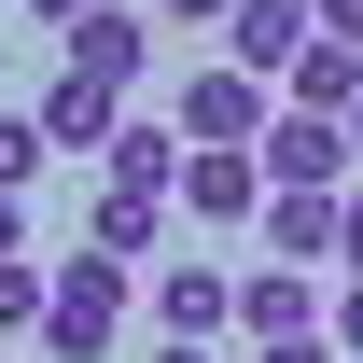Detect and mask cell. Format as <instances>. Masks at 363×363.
<instances>
[{"instance_id":"cell-1","label":"cell","mask_w":363,"mask_h":363,"mask_svg":"<svg viewBox=\"0 0 363 363\" xmlns=\"http://www.w3.org/2000/svg\"><path fill=\"white\" fill-rule=\"evenodd\" d=\"M112 335H126V266L98 252L43 266V363H112Z\"/></svg>"},{"instance_id":"cell-2","label":"cell","mask_w":363,"mask_h":363,"mask_svg":"<svg viewBox=\"0 0 363 363\" xmlns=\"http://www.w3.org/2000/svg\"><path fill=\"white\" fill-rule=\"evenodd\" d=\"M266 126H279V98L252 84V70H224V56H210V70H182V112H168L182 154H252Z\"/></svg>"},{"instance_id":"cell-3","label":"cell","mask_w":363,"mask_h":363,"mask_svg":"<svg viewBox=\"0 0 363 363\" xmlns=\"http://www.w3.org/2000/svg\"><path fill=\"white\" fill-rule=\"evenodd\" d=\"M252 168H266V196H335V182H350V126H321V112H279V126L252 140Z\"/></svg>"},{"instance_id":"cell-4","label":"cell","mask_w":363,"mask_h":363,"mask_svg":"<svg viewBox=\"0 0 363 363\" xmlns=\"http://www.w3.org/2000/svg\"><path fill=\"white\" fill-rule=\"evenodd\" d=\"M56 70H84V84L126 98L140 70H154V14H140V0H84V28H70V56H56Z\"/></svg>"},{"instance_id":"cell-5","label":"cell","mask_w":363,"mask_h":363,"mask_svg":"<svg viewBox=\"0 0 363 363\" xmlns=\"http://www.w3.org/2000/svg\"><path fill=\"white\" fill-rule=\"evenodd\" d=\"M28 126H43V154H70V168H98V154H112V126H126V98H112V84H84V70H56Z\"/></svg>"},{"instance_id":"cell-6","label":"cell","mask_w":363,"mask_h":363,"mask_svg":"<svg viewBox=\"0 0 363 363\" xmlns=\"http://www.w3.org/2000/svg\"><path fill=\"white\" fill-rule=\"evenodd\" d=\"M294 56H308V0H238V14H224V70H252L266 98H279Z\"/></svg>"},{"instance_id":"cell-7","label":"cell","mask_w":363,"mask_h":363,"mask_svg":"<svg viewBox=\"0 0 363 363\" xmlns=\"http://www.w3.org/2000/svg\"><path fill=\"white\" fill-rule=\"evenodd\" d=\"M168 210L182 224H252V210H266V168H252V154H182Z\"/></svg>"},{"instance_id":"cell-8","label":"cell","mask_w":363,"mask_h":363,"mask_svg":"<svg viewBox=\"0 0 363 363\" xmlns=\"http://www.w3.org/2000/svg\"><path fill=\"white\" fill-rule=\"evenodd\" d=\"M252 238H266V266L321 279V266H335V196H266V210H252Z\"/></svg>"},{"instance_id":"cell-9","label":"cell","mask_w":363,"mask_h":363,"mask_svg":"<svg viewBox=\"0 0 363 363\" xmlns=\"http://www.w3.org/2000/svg\"><path fill=\"white\" fill-rule=\"evenodd\" d=\"M154 321H168L182 350H210V335L238 321V279L224 266H154Z\"/></svg>"},{"instance_id":"cell-10","label":"cell","mask_w":363,"mask_h":363,"mask_svg":"<svg viewBox=\"0 0 363 363\" xmlns=\"http://www.w3.org/2000/svg\"><path fill=\"white\" fill-rule=\"evenodd\" d=\"M238 335H252V350H279V335H321V279L252 266V279H238Z\"/></svg>"},{"instance_id":"cell-11","label":"cell","mask_w":363,"mask_h":363,"mask_svg":"<svg viewBox=\"0 0 363 363\" xmlns=\"http://www.w3.org/2000/svg\"><path fill=\"white\" fill-rule=\"evenodd\" d=\"M350 98H363V56H335V43H308L294 70H279V112H321V126H350Z\"/></svg>"},{"instance_id":"cell-12","label":"cell","mask_w":363,"mask_h":363,"mask_svg":"<svg viewBox=\"0 0 363 363\" xmlns=\"http://www.w3.org/2000/svg\"><path fill=\"white\" fill-rule=\"evenodd\" d=\"M98 182H112V196H168V182H182V140L126 112V126H112V154H98Z\"/></svg>"},{"instance_id":"cell-13","label":"cell","mask_w":363,"mask_h":363,"mask_svg":"<svg viewBox=\"0 0 363 363\" xmlns=\"http://www.w3.org/2000/svg\"><path fill=\"white\" fill-rule=\"evenodd\" d=\"M154 238H168V196H112V182H98V224H84V252H98V266H140Z\"/></svg>"},{"instance_id":"cell-14","label":"cell","mask_w":363,"mask_h":363,"mask_svg":"<svg viewBox=\"0 0 363 363\" xmlns=\"http://www.w3.org/2000/svg\"><path fill=\"white\" fill-rule=\"evenodd\" d=\"M43 168H56V154H43V126H28V112H0V196H28Z\"/></svg>"},{"instance_id":"cell-15","label":"cell","mask_w":363,"mask_h":363,"mask_svg":"<svg viewBox=\"0 0 363 363\" xmlns=\"http://www.w3.org/2000/svg\"><path fill=\"white\" fill-rule=\"evenodd\" d=\"M0 335H43V266H0Z\"/></svg>"},{"instance_id":"cell-16","label":"cell","mask_w":363,"mask_h":363,"mask_svg":"<svg viewBox=\"0 0 363 363\" xmlns=\"http://www.w3.org/2000/svg\"><path fill=\"white\" fill-rule=\"evenodd\" d=\"M308 43H335V56H363V0H308Z\"/></svg>"},{"instance_id":"cell-17","label":"cell","mask_w":363,"mask_h":363,"mask_svg":"<svg viewBox=\"0 0 363 363\" xmlns=\"http://www.w3.org/2000/svg\"><path fill=\"white\" fill-rule=\"evenodd\" d=\"M321 335H335V363L363 350V279H350V294H335V308H321Z\"/></svg>"},{"instance_id":"cell-18","label":"cell","mask_w":363,"mask_h":363,"mask_svg":"<svg viewBox=\"0 0 363 363\" xmlns=\"http://www.w3.org/2000/svg\"><path fill=\"white\" fill-rule=\"evenodd\" d=\"M154 14H168V28H210V43H224V14H238V0H154Z\"/></svg>"},{"instance_id":"cell-19","label":"cell","mask_w":363,"mask_h":363,"mask_svg":"<svg viewBox=\"0 0 363 363\" xmlns=\"http://www.w3.org/2000/svg\"><path fill=\"white\" fill-rule=\"evenodd\" d=\"M335 266L363 279V196H335Z\"/></svg>"},{"instance_id":"cell-20","label":"cell","mask_w":363,"mask_h":363,"mask_svg":"<svg viewBox=\"0 0 363 363\" xmlns=\"http://www.w3.org/2000/svg\"><path fill=\"white\" fill-rule=\"evenodd\" d=\"M252 363H335V335H279V350H252Z\"/></svg>"},{"instance_id":"cell-21","label":"cell","mask_w":363,"mask_h":363,"mask_svg":"<svg viewBox=\"0 0 363 363\" xmlns=\"http://www.w3.org/2000/svg\"><path fill=\"white\" fill-rule=\"evenodd\" d=\"M0 266H28V210H14V196H0Z\"/></svg>"},{"instance_id":"cell-22","label":"cell","mask_w":363,"mask_h":363,"mask_svg":"<svg viewBox=\"0 0 363 363\" xmlns=\"http://www.w3.org/2000/svg\"><path fill=\"white\" fill-rule=\"evenodd\" d=\"M28 14H43V28H56V43H70V28H84V0H28Z\"/></svg>"},{"instance_id":"cell-23","label":"cell","mask_w":363,"mask_h":363,"mask_svg":"<svg viewBox=\"0 0 363 363\" xmlns=\"http://www.w3.org/2000/svg\"><path fill=\"white\" fill-rule=\"evenodd\" d=\"M154 363H224V350H182V335H168V350H154Z\"/></svg>"},{"instance_id":"cell-24","label":"cell","mask_w":363,"mask_h":363,"mask_svg":"<svg viewBox=\"0 0 363 363\" xmlns=\"http://www.w3.org/2000/svg\"><path fill=\"white\" fill-rule=\"evenodd\" d=\"M350 168H363V98H350Z\"/></svg>"}]
</instances>
